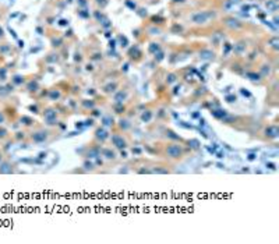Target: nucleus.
<instances>
[{"label": "nucleus", "mask_w": 279, "mask_h": 244, "mask_svg": "<svg viewBox=\"0 0 279 244\" xmlns=\"http://www.w3.org/2000/svg\"><path fill=\"white\" fill-rule=\"evenodd\" d=\"M163 155L168 159H173V160H179L184 156V148L182 144L179 143H169L166 144L163 148Z\"/></svg>", "instance_id": "f257e3e1"}, {"label": "nucleus", "mask_w": 279, "mask_h": 244, "mask_svg": "<svg viewBox=\"0 0 279 244\" xmlns=\"http://www.w3.org/2000/svg\"><path fill=\"white\" fill-rule=\"evenodd\" d=\"M43 122H45V124L49 127H53V126H57V124H59L56 107L49 106V107H46V109L43 110Z\"/></svg>", "instance_id": "f03ea898"}, {"label": "nucleus", "mask_w": 279, "mask_h": 244, "mask_svg": "<svg viewBox=\"0 0 279 244\" xmlns=\"http://www.w3.org/2000/svg\"><path fill=\"white\" fill-rule=\"evenodd\" d=\"M110 141H112V145L116 148V149H126L127 148V145H129V143H127V140H126V137L123 134H120V133H114V134H112V137H110Z\"/></svg>", "instance_id": "7ed1b4c3"}, {"label": "nucleus", "mask_w": 279, "mask_h": 244, "mask_svg": "<svg viewBox=\"0 0 279 244\" xmlns=\"http://www.w3.org/2000/svg\"><path fill=\"white\" fill-rule=\"evenodd\" d=\"M29 138H31V141H32L34 144H43L48 141L49 133L46 130H43V128H39V130H37V131H32L31 135H29Z\"/></svg>", "instance_id": "20e7f679"}, {"label": "nucleus", "mask_w": 279, "mask_h": 244, "mask_svg": "<svg viewBox=\"0 0 279 244\" xmlns=\"http://www.w3.org/2000/svg\"><path fill=\"white\" fill-rule=\"evenodd\" d=\"M211 17H214V13L197 11V13H194V14L191 16V21H193L194 24H205Z\"/></svg>", "instance_id": "39448f33"}, {"label": "nucleus", "mask_w": 279, "mask_h": 244, "mask_svg": "<svg viewBox=\"0 0 279 244\" xmlns=\"http://www.w3.org/2000/svg\"><path fill=\"white\" fill-rule=\"evenodd\" d=\"M109 137H110L109 131L106 130V127H103V126L96 127L95 131H93V138H95V141H98V143H105Z\"/></svg>", "instance_id": "423d86ee"}, {"label": "nucleus", "mask_w": 279, "mask_h": 244, "mask_svg": "<svg viewBox=\"0 0 279 244\" xmlns=\"http://www.w3.org/2000/svg\"><path fill=\"white\" fill-rule=\"evenodd\" d=\"M264 137L267 140H276L279 137V127L275 124H269L264 130Z\"/></svg>", "instance_id": "0eeeda50"}, {"label": "nucleus", "mask_w": 279, "mask_h": 244, "mask_svg": "<svg viewBox=\"0 0 279 244\" xmlns=\"http://www.w3.org/2000/svg\"><path fill=\"white\" fill-rule=\"evenodd\" d=\"M127 98H129V92L126 90H119L114 92L113 95V102L114 103H124L126 101H127Z\"/></svg>", "instance_id": "6e6552de"}, {"label": "nucleus", "mask_w": 279, "mask_h": 244, "mask_svg": "<svg viewBox=\"0 0 279 244\" xmlns=\"http://www.w3.org/2000/svg\"><path fill=\"white\" fill-rule=\"evenodd\" d=\"M101 155L103 156L105 159H108V160H114V159L117 158V155H116V152H114L112 148H101Z\"/></svg>", "instance_id": "1a4fd4ad"}, {"label": "nucleus", "mask_w": 279, "mask_h": 244, "mask_svg": "<svg viewBox=\"0 0 279 244\" xmlns=\"http://www.w3.org/2000/svg\"><path fill=\"white\" fill-rule=\"evenodd\" d=\"M117 127L119 130L123 131V133H126V131H129L130 128H131V123H130L129 119H124V117H120L117 122Z\"/></svg>", "instance_id": "9d476101"}, {"label": "nucleus", "mask_w": 279, "mask_h": 244, "mask_svg": "<svg viewBox=\"0 0 279 244\" xmlns=\"http://www.w3.org/2000/svg\"><path fill=\"white\" fill-rule=\"evenodd\" d=\"M13 172V165L8 160H1L0 162V173L1 175H8V173H11Z\"/></svg>", "instance_id": "9b49d317"}, {"label": "nucleus", "mask_w": 279, "mask_h": 244, "mask_svg": "<svg viewBox=\"0 0 279 244\" xmlns=\"http://www.w3.org/2000/svg\"><path fill=\"white\" fill-rule=\"evenodd\" d=\"M211 114L215 119H218V120H223V119H226L229 116L227 110H225V109H212L211 110Z\"/></svg>", "instance_id": "f8f14e48"}, {"label": "nucleus", "mask_w": 279, "mask_h": 244, "mask_svg": "<svg viewBox=\"0 0 279 244\" xmlns=\"http://www.w3.org/2000/svg\"><path fill=\"white\" fill-rule=\"evenodd\" d=\"M152 117H154L152 110H144V112L141 113V116H140V119H141L142 123H150L151 120H152Z\"/></svg>", "instance_id": "ddd939ff"}, {"label": "nucleus", "mask_w": 279, "mask_h": 244, "mask_svg": "<svg viewBox=\"0 0 279 244\" xmlns=\"http://www.w3.org/2000/svg\"><path fill=\"white\" fill-rule=\"evenodd\" d=\"M116 91H117V82H110V84L103 87V92L105 94H114Z\"/></svg>", "instance_id": "4468645a"}, {"label": "nucleus", "mask_w": 279, "mask_h": 244, "mask_svg": "<svg viewBox=\"0 0 279 244\" xmlns=\"http://www.w3.org/2000/svg\"><path fill=\"white\" fill-rule=\"evenodd\" d=\"M48 98H49V101H59L61 98V92L59 90H50L49 91V95H48Z\"/></svg>", "instance_id": "2eb2a0df"}, {"label": "nucleus", "mask_w": 279, "mask_h": 244, "mask_svg": "<svg viewBox=\"0 0 279 244\" xmlns=\"http://www.w3.org/2000/svg\"><path fill=\"white\" fill-rule=\"evenodd\" d=\"M81 106H82L84 109L92 110V109H95L96 103H95V101H92V99H84V101H81Z\"/></svg>", "instance_id": "dca6fc26"}, {"label": "nucleus", "mask_w": 279, "mask_h": 244, "mask_svg": "<svg viewBox=\"0 0 279 244\" xmlns=\"http://www.w3.org/2000/svg\"><path fill=\"white\" fill-rule=\"evenodd\" d=\"M214 56V52H211V50H201L200 52V59H202V60H212Z\"/></svg>", "instance_id": "f3484780"}, {"label": "nucleus", "mask_w": 279, "mask_h": 244, "mask_svg": "<svg viewBox=\"0 0 279 244\" xmlns=\"http://www.w3.org/2000/svg\"><path fill=\"white\" fill-rule=\"evenodd\" d=\"M113 110L116 114H123L126 112V106L123 103H114L113 105Z\"/></svg>", "instance_id": "a211bd4d"}, {"label": "nucleus", "mask_w": 279, "mask_h": 244, "mask_svg": "<svg viewBox=\"0 0 279 244\" xmlns=\"http://www.w3.org/2000/svg\"><path fill=\"white\" fill-rule=\"evenodd\" d=\"M226 25L230 27V28H239L240 27V22L236 18H227L226 20Z\"/></svg>", "instance_id": "6ab92c4d"}, {"label": "nucleus", "mask_w": 279, "mask_h": 244, "mask_svg": "<svg viewBox=\"0 0 279 244\" xmlns=\"http://www.w3.org/2000/svg\"><path fill=\"white\" fill-rule=\"evenodd\" d=\"M102 124L105 127H110V126H113L114 124V122H113V119H112V116H105V117H102Z\"/></svg>", "instance_id": "aec40b11"}, {"label": "nucleus", "mask_w": 279, "mask_h": 244, "mask_svg": "<svg viewBox=\"0 0 279 244\" xmlns=\"http://www.w3.org/2000/svg\"><path fill=\"white\" fill-rule=\"evenodd\" d=\"M176 80H177V75L174 73H170V74H168V77H166V84H168V85H172V84L176 82Z\"/></svg>", "instance_id": "412c9836"}, {"label": "nucleus", "mask_w": 279, "mask_h": 244, "mask_svg": "<svg viewBox=\"0 0 279 244\" xmlns=\"http://www.w3.org/2000/svg\"><path fill=\"white\" fill-rule=\"evenodd\" d=\"M246 75H247V78H250L251 81H254V82H257V81H260V80H261V75H260V74H257V73H253V71L247 73Z\"/></svg>", "instance_id": "4be33fe9"}, {"label": "nucleus", "mask_w": 279, "mask_h": 244, "mask_svg": "<svg viewBox=\"0 0 279 244\" xmlns=\"http://www.w3.org/2000/svg\"><path fill=\"white\" fill-rule=\"evenodd\" d=\"M246 49V45H244V42H239L237 45H235V48H233V50H235L237 54H242L243 50Z\"/></svg>", "instance_id": "5701e85b"}, {"label": "nucleus", "mask_w": 279, "mask_h": 244, "mask_svg": "<svg viewBox=\"0 0 279 244\" xmlns=\"http://www.w3.org/2000/svg\"><path fill=\"white\" fill-rule=\"evenodd\" d=\"M166 137H169V138H172V140H176V141H183L179 135H176V133H174L173 130H166Z\"/></svg>", "instance_id": "b1692460"}, {"label": "nucleus", "mask_w": 279, "mask_h": 244, "mask_svg": "<svg viewBox=\"0 0 279 244\" xmlns=\"http://www.w3.org/2000/svg\"><path fill=\"white\" fill-rule=\"evenodd\" d=\"M21 122H25V123H22L25 126H34V124H35V120H32L31 117H27V116H22V117H21Z\"/></svg>", "instance_id": "393cba45"}, {"label": "nucleus", "mask_w": 279, "mask_h": 244, "mask_svg": "<svg viewBox=\"0 0 279 244\" xmlns=\"http://www.w3.org/2000/svg\"><path fill=\"white\" fill-rule=\"evenodd\" d=\"M188 146H191L193 149H198L200 148V141L198 140H195V138L190 140V141H188Z\"/></svg>", "instance_id": "a878e982"}, {"label": "nucleus", "mask_w": 279, "mask_h": 244, "mask_svg": "<svg viewBox=\"0 0 279 244\" xmlns=\"http://www.w3.org/2000/svg\"><path fill=\"white\" fill-rule=\"evenodd\" d=\"M269 45H271L272 48H274V49H275V50H276V49L279 48V39H278V38H276V37L271 38V41H269Z\"/></svg>", "instance_id": "bb28decb"}, {"label": "nucleus", "mask_w": 279, "mask_h": 244, "mask_svg": "<svg viewBox=\"0 0 279 244\" xmlns=\"http://www.w3.org/2000/svg\"><path fill=\"white\" fill-rule=\"evenodd\" d=\"M267 7L271 8L272 11H275L276 10V0H269V1L267 3Z\"/></svg>", "instance_id": "cd10ccee"}, {"label": "nucleus", "mask_w": 279, "mask_h": 244, "mask_svg": "<svg viewBox=\"0 0 279 244\" xmlns=\"http://www.w3.org/2000/svg\"><path fill=\"white\" fill-rule=\"evenodd\" d=\"M84 167L87 169V170H92L93 167H95V165H93L92 162H89L88 159H87V160H84Z\"/></svg>", "instance_id": "c85d7f7f"}, {"label": "nucleus", "mask_w": 279, "mask_h": 244, "mask_svg": "<svg viewBox=\"0 0 279 244\" xmlns=\"http://www.w3.org/2000/svg\"><path fill=\"white\" fill-rule=\"evenodd\" d=\"M150 52L151 53H156V52H159V46H158V43H151V46H150Z\"/></svg>", "instance_id": "c756f323"}, {"label": "nucleus", "mask_w": 279, "mask_h": 244, "mask_svg": "<svg viewBox=\"0 0 279 244\" xmlns=\"http://www.w3.org/2000/svg\"><path fill=\"white\" fill-rule=\"evenodd\" d=\"M8 135V131L4 128V127H0V140H3V138H6Z\"/></svg>", "instance_id": "7c9ffc66"}, {"label": "nucleus", "mask_w": 279, "mask_h": 244, "mask_svg": "<svg viewBox=\"0 0 279 244\" xmlns=\"http://www.w3.org/2000/svg\"><path fill=\"white\" fill-rule=\"evenodd\" d=\"M225 99H226V102H229V103H233V102H236V96H235V95H227Z\"/></svg>", "instance_id": "2f4dec72"}, {"label": "nucleus", "mask_w": 279, "mask_h": 244, "mask_svg": "<svg viewBox=\"0 0 279 244\" xmlns=\"http://www.w3.org/2000/svg\"><path fill=\"white\" fill-rule=\"evenodd\" d=\"M37 88H38V84H34V82H31V84L28 85V90L29 91H34V92H35V91H38Z\"/></svg>", "instance_id": "473e14b6"}, {"label": "nucleus", "mask_w": 279, "mask_h": 244, "mask_svg": "<svg viewBox=\"0 0 279 244\" xmlns=\"http://www.w3.org/2000/svg\"><path fill=\"white\" fill-rule=\"evenodd\" d=\"M133 154L140 155V154H141V149H138V148H135V149H134V148H133Z\"/></svg>", "instance_id": "72a5a7b5"}, {"label": "nucleus", "mask_w": 279, "mask_h": 244, "mask_svg": "<svg viewBox=\"0 0 279 244\" xmlns=\"http://www.w3.org/2000/svg\"><path fill=\"white\" fill-rule=\"evenodd\" d=\"M267 166H269V169H272V170H275V169H276L274 163H267Z\"/></svg>", "instance_id": "f704fd0d"}, {"label": "nucleus", "mask_w": 279, "mask_h": 244, "mask_svg": "<svg viewBox=\"0 0 279 244\" xmlns=\"http://www.w3.org/2000/svg\"><path fill=\"white\" fill-rule=\"evenodd\" d=\"M3 122H4V114L1 113V112H0V124H1Z\"/></svg>", "instance_id": "c9c22d12"}, {"label": "nucleus", "mask_w": 279, "mask_h": 244, "mask_svg": "<svg viewBox=\"0 0 279 244\" xmlns=\"http://www.w3.org/2000/svg\"><path fill=\"white\" fill-rule=\"evenodd\" d=\"M85 124H87V126H88V124H89V126H92V124H93V120H92V119H91V120H87V123H85Z\"/></svg>", "instance_id": "e433bc0d"}, {"label": "nucleus", "mask_w": 279, "mask_h": 244, "mask_svg": "<svg viewBox=\"0 0 279 244\" xmlns=\"http://www.w3.org/2000/svg\"><path fill=\"white\" fill-rule=\"evenodd\" d=\"M242 92H243V95H247V96H250V92H247V91H244V90H242Z\"/></svg>", "instance_id": "4c0bfd02"}, {"label": "nucleus", "mask_w": 279, "mask_h": 244, "mask_svg": "<svg viewBox=\"0 0 279 244\" xmlns=\"http://www.w3.org/2000/svg\"><path fill=\"white\" fill-rule=\"evenodd\" d=\"M1 160H3V152L0 151V162H1Z\"/></svg>", "instance_id": "58836bf2"}, {"label": "nucleus", "mask_w": 279, "mask_h": 244, "mask_svg": "<svg viewBox=\"0 0 279 244\" xmlns=\"http://www.w3.org/2000/svg\"><path fill=\"white\" fill-rule=\"evenodd\" d=\"M230 3H237V1H240V0H229Z\"/></svg>", "instance_id": "ea45409f"}, {"label": "nucleus", "mask_w": 279, "mask_h": 244, "mask_svg": "<svg viewBox=\"0 0 279 244\" xmlns=\"http://www.w3.org/2000/svg\"><path fill=\"white\" fill-rule=\"evenodd\" d=\"M1 35H3V29L0 28V37H1Z\"/></svg>", "instance_id": "a19ab883"}]
</instances>
